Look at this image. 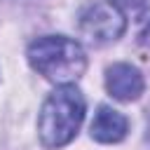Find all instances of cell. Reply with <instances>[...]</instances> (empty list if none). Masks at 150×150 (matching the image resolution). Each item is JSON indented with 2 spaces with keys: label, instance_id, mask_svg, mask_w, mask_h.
<instances>
[{
  "label": "cell",
  "instance_id": "cell-2",
  "mask_svg": "<svg viewBox=\"0 0 150 150\" xmlns=\"http://www.w3.org/2000/svg\"><path fill=\"white\" fill-rule=\"evenodd\" d=\"M26 56L30 68L54 84H73L87 70V54L82 45L66 35H42L33 40Z\"/></svg>",
  "mask_w": 150,
  "mask_h": 150
},
{
  "label": "cell",
  "instance_id": "cell-3",
  "mask_svg": "<svg viewBox=\"0 0 150 150\" xmlns=\"http://www.w3.org/2000/svg\"><path fill=\"white\" fill-rule=\"evenodd\" d=\"M77 30L89 45L103 47L122 38L127 30V19L112 2H91L80 12Z\"/></svg>",
  "mask_w": 150,
  "mask_h": 150
},
{
  "label": "cell",
  "instance_id": "cell-4",
  "mask_svg": "<svg viewBox=\"0 0 150 150\" xmlns=\"http://www.w3.org/2000/svg\"><path fill=\"white\" fill-rule=\"evenodd\" d=\"M105 89L115 101L122 103H131L136 98H141L143 89H145V80L141 75V70L131 63H112L105 70Z\"/></svg>",
  "mask_w": 150,
  "mask_h": 150
},
{
  "label": "cell",
  "instance_id": "cell-1",
  "mask_svg": "<svg viewBox=\"0 0 150 150\" xmlns=\"http://www.w3.org/2000/svg\"><path fill=\"white\" fill-rule=\"evenodd\" d=\"M84 110V96L75 84H56V89L45 98L38 115L40 143L49 150L68 145L82 127Z\"/></svg>",
  "mask_w": 150,
  "mask_h": 150
},
{
  "label": "cell",
  "instance_id": "cell-6",
  "mask_svg": "<svg viewBox=\"0 0 150 150\" xmlns=\"http://www.w3.org/2000/svg\"><path fill=\"white\" fill-rule=\"evenodd\" d=\"M122 14H131V16H143L148 12L150 0H110Z\"/></svg>",
  "mask_w": 150,
  "mask_h": 150
},
{
  "label": "cell",
  "instance_id": "cell-5",
  "mask_svg": "<svg viewBox=\"0 0 150 150\" xmlns=\"http://www.w3.org/2000/svg\"><path fill=\"white\" fill-rule=\"evenodd\" d=\"M129 131V120L110 105H98L89 127V134L98 143H120Z\"/></svg>",
  "mask_w": 150,
  "mask_h": 150
},
{
  "label": "cell",
  "instance_id": "cell-7",
  "mask_svg": "<svg viewBox=\"0 0 150 150\" xmlns=\"http://www.w3.org/2000/svg\"><path fill=\"white\" fill-rule=\"evenodd\" d=\"M138 42L143 45V47H150V21L145 23V28L138 33Z\"/></svg>",
  "mask_w": 150,
  "mask_h": 150
},
{
  "label": "cell",
  "instance_id": "cell-8",
  "mask_svg": "<svg viewBox=\"0 0 150 150\" xmlns=\"http://www.w3.org/2000/svg\"><path fill=\"white\" fill-rule=\"evenodd\" d=\"M148 136H150V127H148Z\"/></svg>",
  "mask_w": 150,
  "mask_h": 150
}]
</instances>
